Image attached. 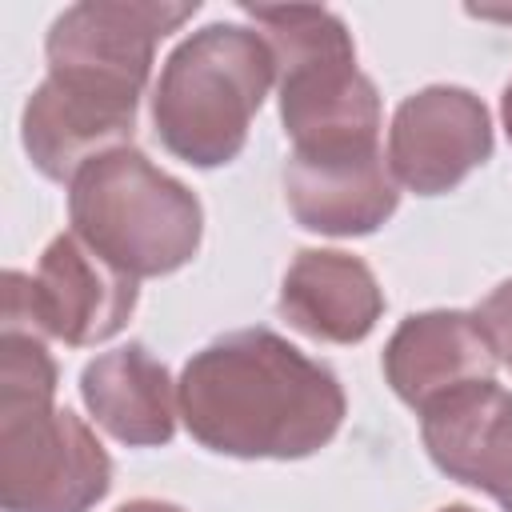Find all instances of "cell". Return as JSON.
Instances as JSON below:
<instances>
[{
  "mask_svg": "<svg viewBox=\"0 0 512 512\" xmlns=\"http://www.w3.org/2000/svg\"><path fill=\"white\" fill-rule=\"evenodd\" d=\"M80 396L92 420L128 448H156L176 436L180 392L144 344H124L88 360L80 372Z\"/></svg>",
  "mask_w": 512,
  "mask_h": 512,
  "instance_id": "obj_14",
  "label": "cell"
},
{
  "mask_svg": "<svg viewBox=\"0 0 512 512\" xmlns=\"http://www.w3.org/2000/svg\"><path fill=\"white\" fill-rule=\"evenodd\" d=\"M56 364L44 336L0 328V404H52Z\"/></svg>",
  "mask_w": 512,
  "mask_h": 512,
  "instance_id": "obj_15",
  "label": "cell"
},
{
  "mask_svg": "<svg viewBox=\"0 0 512 512\" xmlns=\"http://www.w3.org/2000/svg\"><path fill=\"white\" fill-rule=\"evenodd\" d=\"M112 488V460L92 428L56 404H0L4 512H88Z\"/></svg>",
  "mask_w": 512,
  "mask_h": 512,
  "instance_id": "obj_5",
  "label": "cell"
},
{
  "mask_svg": "<svg viewBox=\"0 0 512 512\" xmlns=\"http://www.w3.org/2000/svg\"><path fill=\"white\" fill-rule=\"evenodd\" d=\"M244 12L272 48L292 152L372 148L380 136V96L356 68L344 20L312 4H244Z\"/></svg>",
  "mask_w": 512,
  "mask_h": 512,
  "instance_id": "obj_2",
  "label": "cell"
},
{
  "mask_svg": "<svg viewBox=\"0 0 512 512\" xmlns=\"http://www.w3.org/2000/svg\"><path fill=\"white\" fill-rule=\"evenodd\" d=\"M432 464L512 512V392L496 380L464 384L420 412Z\"/></svg>",
  "mask_w": 512,
  "mask_h": 512,
  "instance_id": "obj_11",
  "label": "cell"
},
{
  "mask_svg": "<svg viewBox=\"0 0 512 512\" xmlns=\"http://www.w3.org/2000/svg\"><path fill=\"white\" fill-rule=\"evenodd\" d=\"M136 108L140 96L132 92L64 80L48 72L44 84L24 104V152L40 176L72 184L92 160L128 148L136 132Z\"/></svg>",
  "mask_w": 512,
  "mask_h": 512,
  "instance_id": "obj_9",
  "label": "cell"
},
{
  "mask_svg": "<svg viewBox=\"0 0 512 512\" xmlns=\"http://www.w3.org/2000/svg\"><path fill=\"white\" fill-rule=\"evenodd\" d=\"M500 112H504V128H508V140H512V84L504 88V108Z\"/></svg>",
  "mask_w": 512,
  "mask_h": 512,
  "instance_id": "obj_18",
  "label": "cell"
},
{
  "mask_svg": "<svg viewBox=\"0 0 512 512\" xmlns=\"http://www.w3.org/2000/svg\"><path fill=\"white\" fill-rule=\"evenodd\" d=\"M492 156V120L480 96L432 84L408 96L388 128V168L416 196L452 192Z\"/></svg>",
  "mask_w": 512,
  "mask_h": 512,
  "instance_id": "obj_8",
  "label": "cell"
},
{
  "mask_svg": "<svg viewBox=\"0 0 512 512\" xmlns=\"http://www.w3.org/2000/svg\"><path fill=\"white\" fill-rule=\"evenodd\" d=\"M136 308V276L108 264L76 232L56 236L36 276L16 268L4 272V312L0 328L36 332L64 340L72 348L100 344L116 336Z\"/></svg>",
  "mask_w": 512,
  "mask_h": 512,
  "instance_id": "obj_6",
  "label": "cell"
},
{
  "mask_svg": "<svg viewBox=\"0 0 512 512\" xmlns=\"http://www.w3.org/2000/svg\"><path fill=\"white\" fill-rule=\"evenodd\" d=\"M192 4L168 0H84L60 12L48 28V72L140 96L152 72L156 44L196 16Z\"/></svg>",
  "mask_w": 512,
  "mask_h": 512,
  "instance_id": "obj_7",
  "label": "cell"
},
{
  "mask_svg": "<svg viewBox=\"0 0 512 512\" xmlns=\"http://www.w3.org/2000/svg\"><path fill=\"white\" fill-rule=\"evenodd\" d=\"M272 80L276 60L260 32L244 24H208L192 32L164 60L152 92L160 144L196 168L236 160Z\"/></svg>",
  "mask_w": 512,
  "mask_h": 512,
  "instance_id": "obj_3",
  "label": "cell"
},
{
  "mask_svg": "<svg viewBox=\"0 0 512 512\" xmlns=\"http://www.w3.org/2000/svg\"><path fill=\"white\" fill-rule=\"evenodd\" d=\"M116 512H184V508H176V504H164V500H132V504L116 508Z\"/></svg>",
  "mask_w": 512,
  "mask_h": 512,
  "instance_id": "obj_17",
  "label": "cell"
},
{
  "mask_svg": "<svg viewBox=\"0 0 512 512\" xmlns=\"http://www.w3.org/2000/svg\"><path fill=\"white\" fill-rule=\"evenodd\" d=\"M180 416L196 444L240 460H300L344 424L332 368L268 328H240L200 348L180 372Z\"/></svg>",
  "mask_w": 512,
  "mask_h": 512,
  "instance_id": "obj_1",
  "label": "cell"
},
{
  "mask_svg": "<svg viewBox=\"0 0 512 512\" xmlns=\"http://www.w3.org/2000/svg\"><path fill=\"white\" fill-rule=\"evenodd\" d=\"M492 372L496 356L472 312L408 316L384 348V376L392 392L416 412L464 384L492 380Z\"/></svg>",
  "mask_w": 512,
  "mask_h": 512,
  "instance_id": "obj_12",
  "label": "cell"
},
{
  "mask_svg": "<svg viewBox=\"0 0 512 512\" xmlns=\"http://www.w3.org/2000/svg\"><path fill=\"white\" fill-rule=\"evenodd\" d=\"M384 312V292L360 256L332 248H304L284 272L280 316L324 344L364 340Z\"/></svg>",
  "mask_w": 512,
  "mask_h": 512,
  "instance_id": "obj_13",
  "label": "cell"
},
{
  "mask_svg": "<svg viewBox=\"0 0 512 512\" xmlns=\"http://www.w3.org/2000/svg\"><path fill=\"white\" fill-rule=\"evenodd\" d=\"M68 216L84 244L136 280L184 268L204 232L200 200L136 148L92 160L72 180Z\"/></svg>",
  "mask_w": 512,
  "mask_h": 512,
  "instance_id": "obj_4",
  "label": "cell"
},
{
  "mask_svg": "<svg viewBox=\"0 0 512 512\" xmlns=\"http://www.w3.org/2000/svg\"><path fill=\"white\" fill-rule=\"evenodd\" d=\"M440 512H472V508H464V504H452V508H440Z\"/></svg>",
  "mask_w": 512,
  "mask_h": 512,
  "instance_id": "obj_19",
  "label": "cell"
},
{
  "mask_svg": "<svg viewBox=\"0 0 512 512\" xmlns=\"http://www.w3.org/2000/svg\"><path fill=\"white\" fill-rule=\"evenodd\" d=\"M472 316H476V324H480L496 364L512 368V280H504Z\"/></svg>",
  "mask_w": 512,
  "mask_h": 512,
  "instance_id": "obj_16",
  "label": "cell"
},
{
  "mask_svg": "<svg viewBox=\"0 0 512 512\" xmlns=\"http://www.w3.org/2000/svg\"><path fill=\"white\" fill-rule=\"evenodd\" d=\"M284 200L300 228L324 236H368L400 204L396 176L380 148L292 152L284 164Z\"/></svg>",
  "mask_w": 512,
  "mask_h": 512,
  "instance_id": "obj_10",
  "label": "cell"
}]
</instances>
